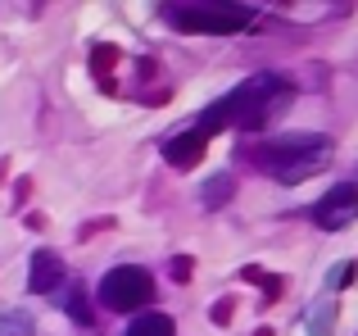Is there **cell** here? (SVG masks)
I'll list each match as a JSON object with an SVG mask.
<instances>
[{
	"label": "cell",
	"mask_w": 358,
	"mask_h": 336,
	"mask_svg": "<svg viewBox=\"0 0 358 336\" xmlns=\"http://www.w3.org/2000/svg\"><path fill=\"white\" fill-rule=\"evenodd\" d=\"M254 9L245 5H186V9H168V23L182 32H241L250 27Z\"/></svg>",
	"instance_id": "obj_1"
},
{
	"label": "cell",
	"mask_w": 358,
	"mask_h": 336,
	"mask_svg": "<svg viewBox=\"0 0 358 336\" xmlns=\"http://www.w3.org/2000/svg\"><path fill=\"white\" fill-rule=\"evenodd\" d=\"M100 300H105L109 309H118V314H131V309H141L145 300H155V277H150L145 268L122 264V268H114V273H105V282H100Z\"/></svg>",
	"instance_id": "obj_2"
},
{
	"label": "cell",
	"mask_w": 358,
	"mask_h": 336,
	"mask_svg": "<svg viewBox=\"0 0 358 336\" xmlns=\"http://www.w3.org/2000/svg\"><path fill=\"white\" fill-rule=\"evenodd\" d=\"M313 218H317V227H322V232H341V227H350V223L358 218V186H354V182L331 186V191L317 200Z\"/></svg>",
	"instance_id": "obj_3"
},
{
	"label": "cell",
	"mask_w": 358,
	"mask_h": 336,
	"mask_svg": "<svg viewBox=\"0 0 358 336\" xmlns=\"http://www.w3.org/2000/svg\"><path fill=\"white\" fill-rule=\"evenodd\" d=\"M59 277H64L59 255H55V250H36V255H32V268H27V291H32V295H45V291H55V286H59Z\"/></svg>",
	"instance_id": "obj_4"
},
{
	"label": "cell",
	"mask_w": 358,
	"mask_h": 336,
	"mask_svg": "<svg viewBox=\"0 0 358 336\" xmlns=\"http://www.w3.org/2000/svg\"><path fill=\"white\" fill-rule=\"evenodd\" d=\"M200 155H204V136L200 132H182V136H173V141L164 146V160L173 168H195Z\"/></svg>",
	"instance_id": "obj_5"
},
{
	"label": "cell",
	"mask_w": 358,
	"mask_h": 336,
	"mask_svg": "<svg viewBox=\"0 0 358 336\" xmlns=\"http://www.w3.org/2000/svg\"><path fill=\"white\" fill-rule=\"evenodd\" d=\"M327 160H331V155H327V150H317V155H304V160H295V164L277 168V173H272V177H281V182H304L308 173H317V168H327Z\"/></svg>",
	"instance_id": "obj_6"
},
{
	"label": "cell",
	"mask_w": 358,
	"mask_h": 336,
	"mask_svg": "<svg viewBox=\"0 0 358 336\" xmlns=\"http://www.w3.org/2000/svg\"><path fill=\"white\" fill-rule=\"evenodd\" d=\"M127 336H173V318L168 314H141L127 328Z\"/></svg>",
	"instance_id": "obj_7"
},
{
	"label": "cell",
	"mask_w": 358,
	"mask_h": 336,
	"mask_svg": "<svg viewBox=\"0 0 358 336\" xmlns=\"http://www.w3.org/2000/svg\"><path fill=\"white\" fill-rule=\"evenodd\" d=\"M227 191H231V177L209 182V186H204V204H222V200H227Z\"/></svg>",
	"instance_id": "obj_8"
},
{
	"label": "cell",
	"mask_w": 358,
	"mask_h": 336,
	"mask_svg": "<svg viewBox=\"0 0 358 336\" xmlns=\"http://www.w3.org/2000/svg\"><path fill=\"white\" fill-rule=\"evenodd\" d=\"M173 277L186 282V277H191V259H173Z\"/></svg>",
	"instance_id": "obj_9"
}]
</instances>
